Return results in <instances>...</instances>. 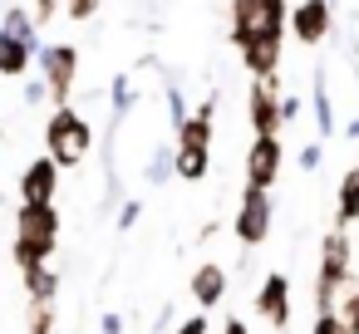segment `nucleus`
<instances>
[{
  "mask_svg": "<svg viewBox=\"0 0 359 334\" xmlns=\"http://www.w3.org/2000/svg\"><path fill=\"white\" fill-rule=\"evenodd\" d=\"M60 246V207L55 202H20L15 207V236H11V260L20 270L45 265Z\"/></svg>",
  "mask_w": 359,
  "mask_h": 334,
  "instance_id": "nucleus-1",
  "label": "nucleus"
},
{
  "mask_svg": "<svg viewBox=\"0 0 359 334\" xmlns=\"http://www.w3.org/2000/svg\"><path fill=\"white\" fill-rule=\"evenodd\" d=\"M40 55V25L30 6H6L0 11V79H25Z\"/></svg>",
  "mask_w": 359,
  "mask_h": 334,
  "instance_id": "nucleus-2",
  "label": "nucleus"
},
{
  "mask_svg": "<svg viewBox=\"0 0 359 334\" xmlns=\"http://www.w3.org/2000/svg\"><path fill=\"white\" fill-rule=\"evenodd\" d=\"M45 153L60 162V172L89 162V153H94V123L74 104H60L50 113V123H45Z\"/></svg>",
  "mask_w": 359,
  "mask_h": 334,
  "instance_id": "nucleus-3",
  "label": "nucleus"
},
{
  "mask_svg": "<svg viewBox=\"0 0 359 334\" xmlns=\"http://www.w3.org/2000/svg\"><path fill=\"white\" fill-rule=\"evenodd\" d=\"M349 236L344 231H330L325 246H320V265H315V314L320 309H334L339 295L349 290Z\"/></svg>",
  "mask_w": 359,
  "mask_h": 334,
  "instance_id": "nucleus-4",
  "label": "nucleus"
},
{
  "mask_svg": "<svg viewBox=\"0 0 359 334\" xmlns=\"http://www.w3.org/2000/svg\"><path fill=\"white\" fill-rule=\"evenodd\" d=\"M285 15H290V0H231V45L241 50L246 40H261V35L285 40Z\"/></svg>",
  "mask_w": 359,
  "mask_h": 334,
  "instance_id": "nucleus-5",
  "label": "nucleus"
},
{
  "mask_svg": "<svg viewBox=\"0 0 359 334\" xmlns=\"http://www.w3.org/2000/svg\"><path fill=\"white\" fill-rule=\"evenodd\" d=\"M79 64H84V60H79V45H40L35 69H40V79H45V89H50V104H55V109L74 99Z\"/></svg>",
  "mask_w": 359,
  "mask_h": 334,
  "instance_id": "nucleus-6",
  "label": "nucleus"
},
{
  "mask_svg": "<svg viewBox=\"0 0 359 334\" xmlns=\"http://www.w3.org/2000/svg\"><path fill=\"white\" fill-rule=\"evenodd\" d=\"M271 226H276V202H271V192L246 187L241 202H236V216H231V236L241 241V251H256V246L271 241Z\"/></svg>",
  "mask_w": 359,
  "mask_h": 334,
  "instance_id": "nucleus-7",
  "label": "nucleus"
},
{
  "mask_svg": "<svg viewBox=\"0 0 359 334\" xmlns=\"http://www.w3.org/2000/svg\"><path fill=\"white\" fill-rule=\"evenodd\" d=\"M285 30L295 45H330L334 40V6L330 0H295L290 15H285Z\"/></svg>",
  "mask_w": 359,
  "mask_h": 334,
  "instance_id": "nucleus-8",
  "label": "nucleus"
},
{
  "mask_svg": "<svg viewBox=\"0 0 359 334\" xmlns=\"http://www.w3.org/2000/svg\"><path fill=\"white\" fill-rule=\"evenodd\" d=\"M246 123H251L256 138H271V133L285 128V123H280V74L251 79V94H246Z\"/></svg>",
  "mask_w": 359,
  "mask_h": 334,
  "instance_id": "nucleus-9",
  "label": "nucleus"
},
{
  "mask_svg": "<svg viewBox=\"0 0 359 334\" xmlns=\"http://www.w3.org/2000/svg\"><path fill=\"white\" fill-rule=\"evenodd\" d=\"M280 167H285V143H280V133L251 138V148H246V187L271 192V187L280 182Z\"/></svg>",
  "mask_w": 359,
  "mask_h": 334,
  "instance_id": "nucleus-10",
  "label": "nucleus"
},
{
  "mask_svg": "<svg viewBox=\"0 0 359 334\" xmlns=\"http://www.w3.org/2000/svg\"><path fill=\"white\" fill-rule=\"evenodd\" d=\"M251 305H256V314H261L276 334H285V324H290V280H285L280 270H271V275L256 285Z\"/></svg>",
  "mask_w": 359,
  "mask_h": 334,
  "instance_id": "nucleus-11",
  "label": "nucleus"
},
{
  "mask_svg": "<svg viewBox=\"0 0 359 334\" xmlns=\"http://www.w3.org/2000/svg\"><path fill=\"white\" fill-rule=\"evenodd\" d=\"M15 192L20 202H55L60 197V162L45 153V158H30L15 177Z\"/></svg>",
  "mask_w": 359,
  "mask_h": 334,
  "instance_id": "nucleus-12",
  "label": "nucleus"
},
{
  "mask_svg": "<svg viewBox=\"0 0 359 334\" xmlns=\"http://www.w3.org/2000/svg\"><path fill=\"white\" fill-rule=\"evenodd\" d=\"M310 113H315V138L330 143L339 133V113H334V99H330V69L325 64H315V74H310Z\"/></svg>",
  "mask_w": 359,
  "mask_h": 334,
  "instance_id": "nucleus-13",
  "label": "nucleus"
},
{
  "mask_svg": "<svg viewBox=\"0 0 359 334\" xmlns=\"http://www.w3.org/2000/svg\"><path fill=\"white\" fill-rule=\"evenodd\" d=\"M280 55H285V40H276V35H261V40H246L241 45V64H246L251 79L280 74Z\"/></svg>",
  "mask_w": 359,
  "mask_h": 334,
  "instance_id": "nucleus-14",
  "label": "nucleus"
},
{
  "mask_svg": "<svg viewBox=\"0 0 359 334\" xmlns=\"http://www.w3.org/2000/svg\"><path fill=\"white\" fill-rule=\"evenodd\" d=\"M212 123H217V89L187 113V123L172 133V143H187V148H212Z\"/></svg>",
  "mask_w": 359,
  "mask_h": 334,
  "instance_id": "nucleus-15",
  "label": "nucleus"
},
{
  "mask_svg": "<svg viewBox=\"0 0 359 334\" xmlns=\"http://www.w3.org/2000/svg\"><path fill=\"white\" fill-rule=\"evenodd\" d=\"M226 290H231V280H226V270L217 260H202L192 270V300H197V309H217L226 300Z\"/></svg>",
  "mask_w": 359,
  "mask_h": 334,
  "instance_id": "nucleus-16",
  "label": "nucleus"
},
{
  "mask_svg": "<svg viewBox=\"0 0 359 334\" xmlns=\"http://www.w3.org/2000/svg\"><path fill=\"white\" fill-rule=\"evenodd\" d=\"M354 221H359V162L344 167L339 192H334V231H349Z\"/></svg>",
  "mask_w": 359,
  "mask_h": 334,
  "instance_id": "nucleus-17",
  "label": "nucleus"
},
{
  "mask_svg": "<svg viewBox=\"0 0 359 334\" xmlns=\"http://www.w3.org/2000/svg\"><path fill=\"white\" fill-rule=\"evenodd\" d=\"M207 172H212V148L172 143V177H182V182H207Z\"/></svg>",
  "mask_w": 359,
  "mask_h": 334,
  "instance_id": "nucleus-18",
  "label": "nucleus"
},
{
  "mask_svg": "<svg viewBox=\"0 0 359 334\" xmlns=\"http://www.w3.org/2000/svg\"><path fill=\"white\" fill-rule=\"evenodd\" d=\"M20 280H25V295H30L35 305H55V295H60V270H55L50 260L20 270Z\"/></svg>",
  "mask_w": 359,
  "mask_h": 334,
  "instance_id": "nucleus-19",
  "label": "nucleus"
},
{
  "mask_svg": "<svg viewBox=\"0 0 359 334\" xmlns=\"http://www.w3.org/2000/svg\"><path fill=\"white\" fill-rule=\"evenodd\" d=\"M133 104H138V89H133V74H118L114 84H109V128H118L128 113H133Z\"/></svg>",
  "mask_w": 359,
  "mask_h": 334,
  "instance_id": "nucleus-20",
  "label": "nucleus"
},
{
  "mask_svg": "<svg viewBox=\"0 0 359 334\" xmlns=\"http://www.w3.org/2000/svg\"><path fill=\"white\" fill-rule=\"evenodd\" d=\"M143 182H148V187L172 182V143H158V148H153V158H148V167H143Z\"/></svg>",
  "mask_w": 359,
  "mask_h": 334,
  "instance_id": "nucleus-21",
  "label": "nucleus"
},
{
  "mask_svg": "<svg viewBox=\"0 0 359 334\" xmlns=\"http://www.w3.org/2000/svg\"><path fill=\"white\" fill-rule=\"evenodd\" d=\"M25 334H60L55 305H35V300H30V309H25Z\"/></svg>",
  "mask_w": 359,
  "mask_h": 334,
  "instance_id": "nucleus-22",
  "label": "nucleus"
},
{
  "mask_svg": "<svg viewBox=\"0 0 359 334\" xmlns=\"http://www.w3.org/2000/svg\"><path fill=\"white\" fill-rule=\"evenodd\" d=\"M163 104H168V123H172V133L187 123V99H182V84H163Z\"/></svg>",
  "mask_w": 359,
  "mask_h": 334,
  "instance_id": "nucleus-23",
  "label": "nucleus"
},
{
  "mask_svg": "<svg viewBox=\"0 0 359 334\" xmlns=\"http://www.w3.org/2000/svg\"><path fill=\"white\" fill-rule=\"evenodd\" d=\"M334 309H339V319L349 324V334H359V285H349V290L339 295V305H334Z\"/></svg>",
  "mask_w": 359,
  "mask_h": 334,
  "instance_id": "nucleus-24",
  "label": "nucleus"
},
{
  "mask_svg": "<svg viewBox=\"0 0 359 334\" xmlns=\"http://www.w3.org/2000/svg\"><path fill=\"white\" fill-rule=\"evenodd\" d=\"M60 6H65V15H69L74 25H84V20H94V15H99L104 0H60Z\"/></svg>",
  "mask_w": 359,
  "mask_h": 334,
  "instance_id": "nucleus-25",
  "label": "nucleus"
},
{
  "mask_svg": "<svg viewBox=\"0 0 359 334\" xmlns=\"http://www.w3.org/2000/svg\"><path fill=\"white\" fill-rule=\"evenodd\" d=\"M138 216H143V202H138V197H123V202H118L114 226H118V231H133V226H138Z\"/></svg>",
  "mask_w": 359,
  "mask_h": 334,
  "instance_id": "nucleus-26",
  "label": "nucleus"
},
{
  "mask_svg": "<svg viewBox=\"0 0 359 334\" xmlns=\"http://www.w3.org/2000/svg\"><path fill=\"white\" fill-rule=\"evenodd\" d=\"M310 334H349V324L339 319V309H320L315 324H310Z\"/></svg>",
  "mask_w": 359,
  "mask_h": 334,
  "instance_id": "nucleus-27",
  "label": "nucleus"
},
{
  "mask_svg": "<svg viewBox=\"0 0 359 334\" xmlns=\"http://www.w3.org/2000/svg\"><path fill=\"white\" fill-rule=\"evenodd\" d=\"M320 158H325V143L315 138V143H305V148L295 153V167H300V172H315V167H320Z\"/></svg>",
  "mask_w": 359,
  "mask_h": 334,
  "instance_id": "nucleus-28",
  "label": "nucleus"
},
{
  "mask_svg": "<svg viewBox=\"0 0 359 334\" xmlns=\"http://www.w3.org/2000/svg\"><path fill=\"white\" fill-rule=\"evenodd\" d=\"M172 334H212V319H207V309H197L192 319H177V324H172Z\"/></svg>",
  "mask_w": 359,
  "mask_h": 334,
  "instance_id": "nucleus-29",
  "label": "nucleus"
},
{
  "mask_svg": "<svg viewBox=\"0 0 359 334\" xmlns=\"http://www.w3.org/2000/svg\"><path fill=\"white\" fill-rule=\"evenodd\" d=\"M60 11H65L60 0H30V15H35V25H50Z\"/></svg>",
  "mask_w": 359,
  "mask_h": 334,
  "instance_id": "nucleus-30",
  "label": "nucleus"
},
{
  "mask_svg": "<svg viewBox=\"0 0 359 334\" xmlns=\"http://www.w3.org/2000/svg\"><path fill=\"white\" fill-rule=\"evenodd\" d=\"M300 109H305V99L280 89V123H295V118H300Z\"/></svg>",
  "mask_w": 359,
  "mask_h": 334,
  "instance_id": "nucleus-31",
  "label": "nucleus"
},
{
  "mask_svg": "<svg viewBox=\"0 0 359 334\" xmlns=\"http://www.w3.org/2000/svg\"><path fill=\"white\" fill-rule=\"evenodd\" d=\"M25 104L35 109V104H50V89H45V79H30L25 84Z\"/></svg>",
  "mask_w": 359,
  "mask_h": 334,
  "instance_id": "nucleus-32",
  "label": "nucleus"
},
{
  "mask_svg": "<svg viewBox=\"0 0 359 334\" xmlns=\"http://www.w3.org/2000/svg\"><path fill=\"white\" fill-rule=\"evenodd\" d=\"M99 334H123V314H104L99 319Z\"/></svg>",
  "mask_w": 359,
  "mask_h": 334,
  "instance_id": "nucleus-33",
  "label": "nucleus"
},
{
  "mask_svg": "<svg viewBox=\"0 0 359 334\" xmlns=\"http://www.w3.org/2000/svg\"><path fill=\"white\" fill-rule=\"evenodd\" d=\"M172 319H177V314H172V305H168V309H163V314H158V319H153V334H163V329H168V324H172Z\"/></svg>",
  "mask_w": 359,
  "mask_h": 334,
  "instance_id": "nucleus-34",
  "label": "nucleus"
},
{
  "mask_svg": "<svg viewBox=\"0 0 359 334\" xmlns=\"http://www.w3.org/2000/svg\"><path fill=\"white\" fill-rule=\"evenodd\" d=\"M222 334H251V329H246V319H236V314H231V319L222 324Z\"/></svg>",
  "mask_w": 359,
  "mask_h": 334,
  "instance_id": "nucleus-35",
  "label": "nucleus"
},
{
  "mask_svg": "<svg viewBox=\"0 0 359 334\" xmlns=\"http://www.w3.org/2000/svg\"><path fill=\"white\" fill-rule=\"evenodd\" d=\"M344 138H354V143H359V118H349V123H344Z\"/></svg>",
  "mask_w": 359,
  "mask_h": 334,
  "instance_id": "nucleus-36",
  "label": "nucleus"
},
{
  "mask_svg": "<svg viewBox=\"0 0 359 334\" xmlns=\"http://www.w3.org/2000/svg\"><path fill=\"white\" fill-rule=\"evenodd\" d=\"M330 6H339V0H330Z\"/></svg>",
  "mask_w": 359,
  "mask_h": 334,
  "instance_id": "nucleus-37",
  "label": "nucleus"
},
{
  "mask_svg": "<svg viewBox=\"0 0 359 334\" xmlns=\"http://www.w3.org/2000/svg\"><path fill=\"white\" fill-rule=\"evenodd\" d=\"M0 231H6V221H0Z\"/></svg>",
  "mask_w": 359,
  "mask_h": 334,
  "instance_id": "nucleus-38",
  "label": "nucleus"
},
{
  "mask_svg": "<svg viewBox=\"0 0 359 334\" xmlns=\"http://www.w3.org/2000/svg\"><path fill=\"white\" fill-rule=\"evenodd\" d=\"M0 138H6V133H0Z\"/></svg>",
  "mask_w": 359,
  "mask_h": 334,
  "instance_id": "nucleus-39",
  "label": "nucleus"
}]
</instances>
